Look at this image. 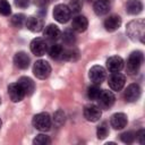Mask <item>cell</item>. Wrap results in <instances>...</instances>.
I'll list each match as a JSON object with an SVG mask.
<instances>
[{
    "label": "cell",
    "mask_w": 145,
    "mask_h": 145,
    "mask_svg": "<svg viewBox=\"0 0 145 145\" xmlns=\"http://www.w3.org/2000/svg\"><path fill=\"white\" fill-rule=\"evenodd\" d=\"M62 41L63 44L68 45V46H72L76 42V35L74 33L72 29H66L62 34Z\"/></svg>",
    "instance_id": "obj_25"
},
{
    "label": "cell",
    "mask_w": 145,
    "mask_h": 145,
    "mask_svg": "<svg viewBox=\"0 0 145 145\" xmlns=\"http://www.w3.org/2000/svg\"><path fill=\"white\" fill-rule=\"evenodd\" d=\"M18 84L22 86L25 95H31L33 94L34 89H35V84L34 82L29 78V77H20L18 79Z\"/></svg>",
    "instance_id": "obj_21"
},
{
    "label": "cell",
    "mask_w": 145,
    "mask_h": 145,
    "mask_svg": "<svg viewBox=\"0 0 145 145\" xmlns=\"http://www.w3.org/2000/svg\"><path fill=\"white\" fill-rule=\"evenodd\" d=\"M101 91L102 89L100 88V86L97 84H94V85H92V86H89L87 88V97L89 100H96L99 97Z\"/></svg>",
    "instance_id": "obj_28"
},
{
    "label": "cell",
    "mask_w": 145,
    "mask_h": 145,
    "mask_svg": "<svg viewBox=\"0 0 145 145\" xmlns=\"http://www.w3.org/2000/svg\"><path fill=\"white\" fill-rule=\"evenodd\" d=\"M109 134V127H108V123L105 121L101 122L99 126H97V129H96V136L99 139H104Z\"/></svg>",
    "instance_id": "obj_27"
},
{
    "label": "cell",
    "mask_w": 145,
    "mask_h": 145,
    "mask_svg": "<svg viewBox=\"0 0 145 145\" xmlns=\"http://www.w3.org/2000/svg\"><path fill=\"white\" fill-rule=\"evenodd\" d=\"M136 138V133L134 131H126L120 135V139L126 144H131Z\"/></svg>",
    "instance_id": "obj_30"
},
{
    "label": "cell",
    "mask_w": 145,
    "mask_h": 145,
    "mask_svg": "<svg viewBox=\"0 0 145 145\" xmlns=\"http://www.w3.org/2000/svg\"><path fill=\"white\" fill-rule=\"evenodd\" d=\"M97 103H99V106L100 109H104V110H108L110 109L113 104H114V101H116V96L114 94L111 92V91H105V89H102L99 97L96 99Z\"/></svg>",
    "instance_id": "obj_6"
},
{
    "label": "cell",
    "mask_w": 145,
    "mask_h": 145,
    "mask_svg": "<svg viewBox=\"0 0 145 145\" xmlns=\"http://www.w3.org/2000/svg\"><path fill=\"white\" fill-rule=\"evenodd\" d=\"M15 5L19 8H26L28 6V0H15Z\"/></svg>",
    "instance_id": "obj_34"
},
{
    "label": "cell",
    "mask_w": 145,
    "mask_h": 145,
    "mask_svg": "<svg viewBox=\"0 0 145 145\" xmlns=\"http://www.w3.org/2000/svg\"><path fill=\"white\" fill-rule=\"evenodd\" d=\"M78 57H79L78 50L75 48H70V49H63L61 59L67 60V61H76L78 59Z\"/></svg>",
    "instance_id": "obj_23"
},
{
    "label": "cell",
    "mask_w": 145,
    "mask_h": 145,
    "mask_svg": "<svg viewBox=\"0 0 145 145\" xmlns=\"http://www.w3.org/2000/svg\"><path fill=\"white\" fill-rule=\"evenodd\" d=\"M63 120H65V114L61 112V116L59 117V111L54 114V121H58V125H61L62 122H63Z\"/></svg>",
    "instance_id": "obj_35"
},
{
    "label": "cell",
    "mask_w": 145,
    "mask_h": 145,
    "mask_svg": "<svg viewBox=\"0 0 145 145\" xmlns=\"http://www.w3.org/2000/svg\"><path fill=\"white\" fill-rule=\"evenodd\" d=\"M71 17V11L69 9V7L67 5H63V3H60V5H57L53 9V18L60 23V24H65L67 23Z\"/></svg>",
    "instance_id": "obj_5"
},
{
    "label": "cell",
    "mask_w": 145,
    "mask_h": 145,
    "mask_svg": "<svg viewBox=\"0 0 145 145\" xmlns=\"http://www.w3.org/2000/svg\"><path fill=\"white\" fill-rule=\"evenodd\" d=\"M49 51V56L52 58V59H61L62 57V52H63V48L61 44H58V43H54L50 46V49L48 50Z\"/></svg>",
    "instance_id": "obj_24"
},
{
    "label": "cell",
    "mask_w": 145,
    "mask_h": 145,
    "mask_svg": "<svg viewBox=\"0 0 145 145\" xmlns=\"http://www.w3.org/2000/svg\"><path fill=\"white\" fill-rule=\"evenodd\" d=\"M26 23V16L24 14H16L11 17V25L17 27V28H22Z\"/></svg>",
    "instance_id": "obj_26"
},
{
    "label": "cell",
    "mask_w": 145,
    "mask_h": 145,
    "mask_svg": "<svg viewBox=\"0 0 145 145\" xmlns=\"http://www.w3.org/2000/svg\"><path fill=\"white\" fill-rule=\"evenodd\" d=\"M50 143H51V140H50L49 136H46L44 134H40L33 139V144H35V145H49Z\"/></svg>",
    "instance_id": "obj_29"
},
{
    "label": "cell",
    "mask_w": 145,
    "mask_h": 145,
    "mask_svg": "<svg viewBox=\"0 0 145 145\" xmlns=\"http://www.w3.org/2000/svg\"><path fill=\"white\" fill-rule=\"evenodd\" d=\"M136 138H138V140H139L140 144H144V143H145V130H144V129L139 130V131L136 134Z\"/></svg>",
    "instance_id": "obj_33"
},
{
    "label": "cell",
    "mask_w": 145,
    "mask_h": 145,
    "mask_svg": "<svg viewBox=\"0 0 145 145\" xmlns=\"http://www.w3.org/2000/svg\"><path fill=\"white\" fill-rule=\"evenodd\" d=\"M144 57L140 51H134L129 54L127 60V72L129 75H136L143 63Z\"/></svg>",
    "instance_id": "obj_2"
},
{
    "label": "cell",
    "mask_w": 145,
    "mask_h": 145,
    "mask_svg": "<svg viewBox=\"0 0 145 145\" xmlns=\"http://www.w3.org/2000/svg\"><path fill=\"white\" fill-rule=\"evenodd\" d=\"M33 74L39 79H45L51 74V66L45 60H37L33 66Z\"/></svg>",
    "instance_id": "obj_4"
},
{
    "label": "cell",
    "mask_w": 145,
    "mask_h": 145,
    "mask_svg": "<svg viewBox=\"0 0 145 145\" xmlns=\"http://www.w3.org/2000/svg\"><path fill=\"white\" fill-rule=\"evenodd\" d=\"M25 26L31 31V32H34V33H37V32H41L42 28H43V20L39 17H28L26 18V23H25Z\"/></svg>",
    "instance_id": "obj_20"
},
{
    "label": "cell",
    "mask_w": 145,
    "mask_h": 145,
    "mask_svg": "<svg viewBox=\"0 0 145 145\" xmlns=\"http://www.w3.org/2000/svg\"><path fill=\"white\" fill-rule=\"evenodd\" d=\"M123 59L119 56H112L106 60V68L111 72H119L123 68Z\"/></svg>",
    "instance_id": "obj_13"
},
{
    "label": "cell",
    "mask_w": 145,
    "mask_h": 145,
    "mask_svg": "<svg viewBox=\"0 0 145 145\" xmlns=\"http://www.w3.org/2000/svg\"><path fill=\"white\" fill-rule=\"evenodd\" d=\"M111 8L110 0H96L93 5V10L97 16H103L109 12Z\"/></svg>",
    "instance_id": "obj_19"
},
{
    "label": "cell",
    "mask_w": 145,
    "mask_h": 145,
    "mask_svg": "<svg viewBox=\"0 0 145 145\" xmlns=\"http://www.w3.org/2000/svg\"><path fill=\"white\" fill-rule=\"evenodd\" d=\"M29 49H31V51H32L33 54H35L37 57H42L48 51V44L44 41V39H42V37H35L34 40H32V42L29 44Z\"/></svg>",
    "instance_id": "obj_7"
},
{
    "label": "cell",
    "mask_w": 145,
    "mask_h": 145,
    "mask_svg": "<svg viewBox=\"0 0 145 145\" xmlns=\"http://www.w3.org/2000/svg\"><path fill=\"white\" fill-rule=\"evenodd\" d=\"M32 125L34 126L35 129H37L40 131H48L52 125L51 117L46 112H40L33 117Z\"/></svg>",
    "instance_id": "obj_3"
},
{
    "label": "cell",
    "mask_w": 145,
    "mask_h": 145,
    "mask_svg": "<svg viewBox=\"0 0 145 145\" xmlns=\"http://www.w3.org/2000/svg\"><path fill=\"white\" fill-rule=\"evenodd\" d=\"M84 117L87 121H91V122H95L97 121L100 118H101V109L99 105L96 104H87L85 108H84Z\"/></svg>",
    "instance_id": "obj_9"
},
{
    "label": "cell",
    "mask_w": 145,
    "mask_h": 145,
    "mask_svg": "<svg viewBox=\"0 0 145 145\" xmlns=\"http://www.w3.org/2000/svg\"><path fill=\"white\" fill-rule=\"evenodd\" d=\"M104 28L108 32H114L117 31L121 25V17L118 15H111L104 20Z\"/></svg>",
    "instance_id": "obj_18"
},
{
    "label": "cell",
    "mask_w": 145,
    "mask_h": 145,
    "mask_svg": "<svg viewBox=\"0 0 145 145\" xmlns=\"http://www.w3.org/2000/svg\"><path fill=\"white\" fill-rule=\"evenodd\" d=\"M0 103H1V99H0Z\"/></svg>",
    "instance_id": "obj_37"
},
{
    "label": "cell",
    "mask_w": 145,
    "mask_h": 145,
    "mask_svg": "<svg viewBox=\"0 0 145 145\" xmlns=\"http://www.w3.org/2000/svg\"><path fill=\"white\" fill-rule=\"evenodd\" d=\"M143 9V5L139 0H128L126 3V11L129 15H138Z\"/></svg>",
    "instance_id": "obj_22"
},
{
    "label": "cell",
    "mask_w": 145,
    "mask_h": 145,
    "mask_svg": "<svg viewBox=\"0 0 145 145\" xmlns=\"http://www.w3.org/2000/svg\"><path fill=\"white\" fill-rule=\"evenodd\" d=\"M82 2H80V0H72V1H70V3H69V9H70V11L71 12H78L80 9H82Z\"/></svg>",
    "instance_id": "obj_32"
},
{
    "label": "cell",
    "mask_w": 145,
    "mask_h": 145,
    "mask_svg": "<svg viewBox=\"0 0 145 145\" xmlns=\"http://www.w3.org/2000/svg\"><path fill=\"white\" fill-rule=\"evenodd\" d=\"M8 94L12 102H20L25 97V93L22 88V86L17 83H11L8 85Z\"/></svg>",
    "instance_id": "obj_12"
},
{
    "label": "cell",
    "mask_w": 145,
    "mask_h": 145,
    "mask_svg": "<svg viewBox=\"0 0 145 145\" xmlns=\"http://www.w3.org/2000/svg\"><path fill=\"white\" fill-rule=\"evenodd\" d=\"M127 35L129 39L134 42L138 41L140 43H144V34H145V23L143 19L131 20L127 24L126 27Z\"/></svg>",
    "instance_id": "obj_1"
},
{
    "label": "cell",
    "mask_w": 145,
    "mask_h": 145,
    "mask_svg": "<svg viewBox=\"0 0 145 145\" xmlns=\"http://www.w3.org/2000/svg\"><path fill=\"white\" fill-rule=\"evenodd\" d=\"M140 94H142L140 86L138 84H136V83H133V84L128 85L127 88L125 89L123 99L127 102H135L140 97Z\"/></svg>",
    "instance_id": "obj_8"
},
{
    "label": "cell",
    "mask_w": 145,
    "mask_h": 145,
    "mask_svg": "<svg viewBox=\"0 0 145 145\" xmlns=\"http://www.w3.org/2000/svg\"><path fill=\"white\" fill-rule=\"evenodd\" d=\"M71 27H72V31H75L77 33H83L88 27V20H87V18L85 16L77 15L76 17L72 18Z\"/></svg>",
    "instance_id": "obj_15"
},
{
    "label": "cell",
    "mask_w": 145,
    "mask_h": 145,
    "mask_svg": "<svg viewBox=\"0 0 145 145\" xmlns=\"http://www.w3.org/2000/svg\"><path fill=\"white\" fill-rule=\"evenodd\" d=\"M0 14L3 16H9L11 14V8L7 0H0Z\"/></svg>",
    "instance_id": "obj_31"
},
{
    "label": "cell",
    "mask_w": 145,
    "mask_h": 145,
    "mask_svg": "<svg viewBox=\"0 0 145 145\" xmlns=\"http://www.w3.org/2000/svg\"><path fill=\"white\" fill-rule=\"evenodd\" d=\"M127 122H128L127 116L125 113H122V112H117V113L112 114V117L110 119L111 127H113L117 130H120V129L125 128L127 126Z\"/></svg>",
    "instance_id": "obj_14"
},
{
    "label": "cell",
    "mask_w": 145,
    "mask_h": 145,
    "mask_svg": "<svg viewBox=\"0 0 145 145\" xmlns=\"http://www.w3.org/2000/svg\"><path fill=\"white\" fill-rule=\"evenodd\" d=\"M88 76H89V79L93 82V84L99 85L104 82L106 77V72L102 66H93L88 71Z\"/></svg>",
    "instance_id": "obj_10"
},
{
    "label": "cell",
    "mask_w": 145,
    "mask_h": 145,
    "mask_svg": "<svg viewBox=\"0 0 145 145\" xmlns=\"http://www.w3.org/2000/svg\"><path fill=\"white\" fill-rule=\"evenodd\" d=\"M43 35L48 41L54 42V41H57V40H59L61 37V32H60V29H59V27L57 25L50 24V25H48L45 27V29L43 32Z\"/></svg>",
    "instance_id": "obj_17"
},
{
    "label": "cell",
    "mask_w": 145,
    "mask_h": 145,
    "mask_svg": "<svg viewBox=\"0 0 145 145\" xmlns=\"http://www.w3.org/2000/svg\"><path fill=\"white\" fill-rule=\"evenodd\" d=\"M1 125H2V121H1V119H0V128H1Z\"/></svg>",
    "instance_id": "obj_36"
},
{
    "label": "cell",
    "mask_w": 145,
    "mask_h": 145,
    "mask_svg": "<svg viewBox=\"0 0 145 145\" xmlns=\"http://www.w3.org/2000/svg\"><path fill=\"white\" fill-rule=\"evenodd\" d=\"M29 62H31V59L28 54L24 51L17 52L14 56V63L18 69H27L29 66Z\"/></svg>",
    "instance_id": "obj_16"
},
{
    "label": "cell",
    "mask_w": 145,
    "mask_h": 145,
    "mask_svg": "<svg viewBox=\"0 0 145 145\" xmlns=\"http://www.w3.org/2000/svg\"><path fill=\"white\" fill-rule=\"evenodd\" d=\"M126 84V76L120 72H112L109 77V86L112 91H121Z\"/></svg>",
    "instance_id": "obj_11"
}]
</instances>
